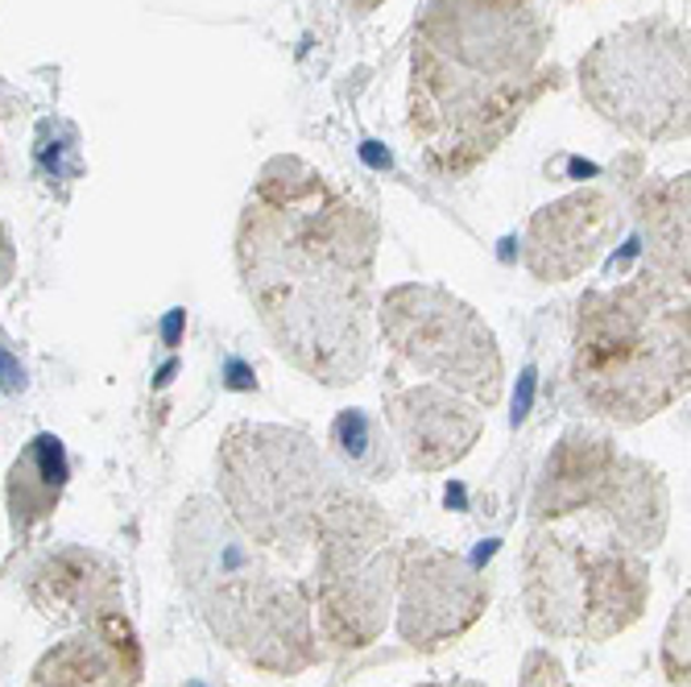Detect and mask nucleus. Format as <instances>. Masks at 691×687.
Segmentation results:
<instances>
[{"instance_id":"0eeeda50","label":"nucleus","mask_w":691,"mask_h":687,"mask_svg":"<svg viewBox=\"0 0 691 687\" xmlns=\"http://www.w3.org/2000/svg\"><path fill=\"white\" fill-rule=\"evenodd\" d=\"M440 572H422L410 580V597H406V617H402V634L415 646H431V638H447V634H460L464 625L452 617L460 604L468 613H477L481 601H460L464 588H472V576L464 572L460 563L435 555Z\"/></svg>"},{"instance_id":"7ed1b4c3","label":"nucleus","mask_w":691,"mask_h":687,"mask_svg":"<svg viewBox=\"0 0 691 687\" xmlns=\"http://www.w3.org/2000/svg\"><path fill=\"white\" fill-rule=\"evenodd\" d=\"M381 332L394 353L385 410L419 468L460 459L502 397V353L481 315L435 286H398Z\"/></svg>"},{"instance_id":"20e7f679","label":"nucleus","mask_w":691,"mask_h":687,"mask_svg":"<svg viewBox=\"0 0 691 687\" xmlns=\"http://www.w3.org/2000/svg\"><path fill=\"white\" fill-rule=\"evenodd\" d=\"M571 377L588 406L617 422H642L688 394V278L642 273L588 294Z\"/></svg>"},{"instance_id":"423d86ee","label":"nucleus","mask_w":691,"mask_h":687,"mask_svg":"<svg viewBox=\"0 0 691 687\" xmlns=\"http://www.w3.org/2000/svg\"><path fill=\"white\" fill-rule=\"evenodd\" d=\"M617 229H621V208L605 191H580L534 216L530 236H526V245H530L526 266L543 282H567L605 253L608 236Z\"/></svg>"},{"instance_id":"9d476101","label":"nucleus","mask_w":691,"mask_h":687,"mask_svg":"<svg viewBox=\"0 0 691 687\" xmlns=\"http://www.w3.org/2000/svg\"><path fill=\"white\" fill-rule=\"evenodd\" d=\"M335 439H340V452L353 459L357 468H378L381 456L373 447V435H369V418L348 410V415L335 422Z\"/></svg>"},{"instance_id":"f257e3e1","label":"nucleus","mask_w":691,"mask_h":687,"mask_svg":"<svg viewBox=\"0 0 691 687\" xmlns=\"http://www.w3.org/2000/svg\"><path fill=\"white\" fill-rule=\"evenodd\" d=\"M373 211L298 158L257 179L240 216V273L277 353L314 381L348 385L373 348Z\"/></svg>"},{"instance_id":"39448f33","label":"nucleus","mask_w":691,"mask_h":687,"mask_svg":"<svg viewBox=\"0 0 691 687\" xmlns=\"http://www.w3.org/2000/svg\"><path fill=\"white\" fill-rule=\"evenodd\" d=\"M588 100L638 137L688 128V46L670 25H629L584 63Z\"/></svg>"},{"instance_id":"f8f14e48","label":"nucleus","mask_w":691,"mask_h":687,"mask_svg":"<svg viewBox=\"0 0 691 687\" xmlns=\"http://www.w3.org/2000/svg\"><path fill=\"white\" fill-rule=\"evenodd\" d=\"M381 0H344V9H353V13H373Z\"/></svg>"},{"instance_id":"9b49d317","label":"nucleus","mask_w":691,"mask_h":687,"mask_svg":"<svg viewBox=\"0 0 691 687\" xmlns=\"http://www.w3.org/2000/svg\"><path fill=\"white\" fill-rule=\"evenodd\" d=\"M22 385H25L22 365H17L13 356L0 348V390H22Z\"/></svg>"},{"instance_id":"6e6552de","label":"nucleus","mask_w":691,"mask_h":687,"mask_svg":"<svg viewBox=\"0 0 691 687\" xmlns=\"http://www.w3.org/2000/svg\"><path fill=\"white\" fill-rule=\"evenodd\" d=\"M66 484V452L54 435H38L25 456L13 464V480H9V505H13V522L17 530H29L50 510L59 505V493Z\"/></svg>"},{"instance_id":"1a4fd4ad","label":"nucleus","mask_w":691,"mask_h":687,"mask_svg":"<svg viewBox=\"0 0 691 687\" xmlns=\"http://www.w3.org/2000/svg\"><path fill=\"white\" fill-rule=\"evenodd\" d=\"M38 687H121V666L96 642H75L46 659Z\"/></svg>"},{"instance_id":"f03ea898","label":"nucleus","mask_w":691,"mask_h":687,"mask_svg":"<svg viewBox=\"0 0 691 687\" xmlns=\"http://www.w3.org/2000/svg\"><path fill=\"white\" fill-rule=\"evenodd\" d=\"M551 29L530 0H431L415 34L410 133L435 174H468L518 128L546 75Z\"/></svg>"}]
</instances>
